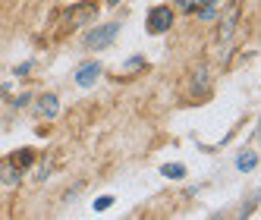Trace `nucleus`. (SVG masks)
<instances>
[{
	"label": "nucleus",
	"instance_id": "nucleus-11",
	"mask_svg": "<svg viewBox=\"0 0 261 220\" xmlns=\"http://www.w3.org/2000/svg\"><path fill=\"white\" fill-rule=\"evenodd\" d=\"M110 205H114V198L104 195V198H98V201H95V211H104V208H110Z\"/></svg>",
	"mask_w": 261,
	"mask_h": 220
},
{
	"label": "nucleus",
	"instance_id": "nucleus-14",
	"mask_svg": "<svg viewBox=\"0 0 261 220\" xmlns=\"http://www.w3.org/2000/svg\"><path fill=\"white\" fill-rule=\"evenodd\" d=\"M258 139H261V123H258Z\"/></svg>",
	"mask_w": 261,
	"mask_h": 220
},
{
	"label": "nucleus",
	"instance_id": "nucleus-2",
	"mask_svg": "<svg viewBox=\"0 0 261 220\" xmlns=\"http://www.w3.org/2000/svg\"><path fill=\"white\" fill-rule=\"evenodd\" d=\"M170 25H173V10L170 7H154L148 13V32L151 35H164Z\"/></svg>",
	"mask_w": 261,
	"mask_h": 220
},
{
	"label": "nucleus",
	"instance_id": "nucleus-4",
	"mask_svg": "<svg viewBox=\"0 0 261 220\" xmlns=\"http://www.w3.org/2000/svg\"><path fill=\"white\" fill-rule=\"evenodd\" d=\"M98 76H101V66L95 63V60H88V63H82L79 66V72H76V82L82 85V88H91L98 82Z\"/></svg>",
	"mask_w": 261,
	"mask_h": 220
},
{
	"label": "nucleus",
	"instance_id": "nucleus-3",
	"mask_svg": "<svg viewBox=\"0 0 261 220\" xmlns=\"http://www.w3.org/2000/svg\"><path fill=\"white\" fill-rule=\"evenodd\" d=\"M236 19H239V7H230L227 16L220 19V32H217V44H220V47H227V44H230L233 32H236Z\"/></svg>",
	"mask_w": 261,
	"mask_h": 220
},
{
	"label": "nucleus",
	"instance_id": "nucleus-10",
	"mask_svg": "<svg viewBox=\"0 0 261 220\" xmlns=\"http://www.w3.org/2000/svg\"><path fill=\"white\" fill-rule=\"evenodd\" d=\"M204 7V0H179V10H186V13H198Z\"/></svg>",
	"mask_w": 261,
	"mask_h": 220
},
{
	"label": "nucleus",
	"instance_id": "nucleus-12",
	"mask_svg": "<svg viewBox=\"0 0 261 220\" xmlns=\"http://www.w3.org/2000/svg\"><path fill=\"white\" fill-rule=\"evenodd\" d=\"M142 63H145V60H142V57H133V60H129V63H126V69H139V66H142Z\"/></svg>",
	"mask_w": 261,
	"mask_h": 220
},
{
	"label": "nucleus",
	"instance_id": "nucleus-5",
	"mask_svg": "<svg viewBox=\"0 0 261 220\" xmlns=\"http://www.w3.org/2000/svg\"><path fill=\"white\" fill-rule=\"evenodd\" d=\"M57 114H60V101H57V95H41V98H38V117L54 120Z\"/></svg>",
	"mask_w": 261,
	"mask_h": 220
},
{
	"label": "nucleus",
	"instance_id": "nucleus-7",
	"mask_svg": "<svg viewBox=\"0 0 261 220\" xmlns=\"http://www.w3.org/2000/svg\"><path fill=\"white\" fill-rule=\"evenodd\" d=\"M255 163H258V157H255L252 151H242V154L236 157V167H239L242 173H246V170H252V167H255Z\"/></svg>",
	"mask_w": 261,
	"mask_h": 220
},
{
	"label": "nucleus",
	"instance_id": "nucleus-9",
	"mask_svg": "<svg viewBox=\"0 0 261 220\" xmlns=\"http://www.w3.org/2000/svg\"><path fill=\"white\" fill-rule=\"evenodd\" d=\"M10 160H13V163H16V167H29V163H32V160H35V154H32V151H29V148H22V151H16V154H13V157H10Z\"/></svg>",
	"mask_w": 261,
	"mask_h": 220
},
{
	"label": "nucleus",
	"instance_id": "nucleus-8",
	"mask_svg": "<svg viewBox=\"0 0 261 220\" xmlns=\"http://www.w3.org/2000/svg\"><path fill=\"white\" fill-rule=\"evenodd\" d=\"M19 179H22V173L16 170V163L10 160L7 167H4V182H7V186H16V182H19Z\"/></svg>",
	"mask_w": 261,
	"mask_h": 220
},
{
	"label": "nucleus",
	"instance_id": "nucleus-1",
	"mask_svg": "<svg viewBox=\"0 0 261 220\" xmlns=\"http://www.w3.org/2000/svg\"><path fill=\"white\" fill-rule=\"evenodd\" d=\"M117 32H120V22H107V25H98V29H91L85 35V47L91 50H98V47H107L110 41L117 38Z\"/></svg>",
	"mask_w": 261,
	"mask_h": 220
},
{
	"label": "nucleus",
	"instance_id": "nucleus-13",
	"mask_svg": "<svg viewBox=\"0 0 261 220\" xmlns=\"http://www.w3.org/2000/svg\"><path fill=\"white\" fill-rule=\"evenodd\" d=\"M217 4V0H204V7H214Z\"/></svg>",
	"mask_w": 261,
	"mask_h": 220
},
{
	"label": "nucleus",
	"instance_id": "nucleus-6",
	"mask_svg": "<svg viewBox=\"0 0 261 220\" xmlns=\"http://www.w3.org/2000/svg\"><path fill=\"white\" fill-rule=\"evenodd\" d=\"M161 173H164L167 179H182V176H186V167H182V163H164Z\"/></svg>",
	"mask_w": 261,
	"mask_h": 220
}]
</instances>
